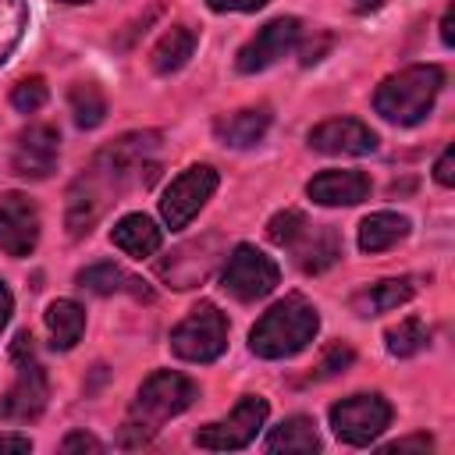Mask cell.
<instances>
[{"instance_id":"1","label":"cell","mask_w":455,"mask_h":455,"mask_svg":"<svg viewBox=\"0 0 455 455\" xmlns=\"http://www.w3.org/2000/svg\"><path fill=\"white\" fill-rule=\"evenodd\" d=\"M153 149H156V132H128L92 156L85 174H78L75 185L68 188L64 220H68L71 238L89 235L92 224L103 217V210L117 203V196L128 188L135 174L142 178V171H156V164H149Z\"/></svg>"},{"instance_id":"2","label":"cell","mask_w":455,"mask_h":455,"mask_svg":"<svg viewBox=\"0 0 455 455\" xmlns=\"http://www.w3.org/2000/svg\"><path fill=\"white\" fill-rule=\"evenodd\" d=\"M196 395H199V387L174 370H156L153 377H146V384L139 387V395L121 423V448L149 444L171 416H178L192 405Z\"/></svg>"},{"instance_id":"3","label":"cell","mask_w":455,"mask_h":455,"mask_svg":"<svg viewBox=\"0 0 455 455\" xmlns=\"http://www.w3.org/2000/svg\"><path fill=\"white\" fill-rule=\"evenodd\" d=\"M316 327H320L316 309L302 295H288L256 320L249 334V348L259 359H288L316 338Z\"/></svg>"},{"instance_id":"4","label":"cell","mask_w":455,"mask_h":455,"mask_svg":"<svg viewBox=\"0 0 455 455\" xmlns=\"http://www.w3.org/2000/svg\"><path fill=\"white\" fill-rule=\"evenodd\" d=\"M441 85H444V71L437 64H412V68H402L398 75H387L377 85L373 107L384 121L419 124L430 114Z\"/></svg>"},{"instance_id":"5","label":"cell","mask_w":455,"mask_h":455,"mask_svg":"<svg viewBox=\"0 0 455 455\" xmlns=\"http://www.w3.org/2000/svg\"><path fill=\"white\" fill-rule=\"evenodd\" d=\"M11 355H14V366H18V377L7 387V395L0 398V419L28 423L46 409V398H50L46 370L39 366V359L32 352V334H25V331L14 338V352Z\"/></svg>"},{"instance_id":"6","label":"cell","mask_w":455,"mask_h":455,"mask_svg":"<svg viewBox=\"0 0 455 455\" xmlns=\"http://www.w3.org/2000/svg\"><path fill=\"white\" fill-rule=\"evenodd\" d=\"M228 345V320L213 302L196 306L174 331H171V352L188 363H213Z\"/></svg>"},{"instance_id":"7","label":"cell","mask_w":455,"mask_h":455,"mask_svg":"<svg viewBox=\"0 0 455 455\" xmlns=\"http://www.w3.org/2000/svg\"><path fill=\"white\" fill-rule=\"evenodd\" d=\"M277 277L281 270L267 252H259L256 245H235L220 270V288L238 302H256L277 288Z\"/></svg>"},{"instance_id":"8","label":"cell","mask_w":455,"mask_h":455,"mask_svg":"<svg viewBox=\"0 0 455 455\" xmlns=\"http://www.w3.org/2000/svg\"><path fill=\"white\" fill-rule=\"evenodd\" d=\"M387 423H391V405L380 395H352L331 405V430L338 434V441L352 448L377 441Z\"/></svg>"},{"instance_id":"9","label":"cell","mask_w":455,"mask_h":455,"mask_svg":"<svg viewBox=\"0 0 455 455\" xmlns=\"http://www.w3.org/2000/svg\"><path fill=\"white\" fill-rule=\"evenodd\" d=\"M263 419H267V398L245 395V398L231 409L228 419L199 427V430H196V444L206 448V451H238V448H245V444L259 434Z\"/></svg>"},{"instance_id":"10","label":"cell","mask_w":455,"mask_h":455,"mask_svg":"<svg viewBox=\"0 0 455 455\" xmlns=\"http://www.w3.org/2000/svg\"><path fill=\"white\" fill-rule=\"evenodd\" d=\"M213 188H217V171L210 164H196V167L181 171L167 185V192L160 199V213H164L167 228L171 231L188 228V220L206 206V199L213 196Z\"/></svg>"},{"instance_id":"11","label":"cell","mask_w":455,"mask_h":455,"mask_svg":"<svg viewBox=\"0 0 455 455\" xmlns=\"http://www.w3.org/2000/svg\"><path fill=\"white\" fill-rule=\"evenodd\" d=\"M299 36H302L299 18H274V21H267V25L238 50V60H235L238 71L252 75V71H263V68L277 64V60L299 43Z\"/></svg>"},{"instance_id":"12","label":"cell","mask_w":455,"mask_h":455,"mask_svg":"<svg viewBox=\"0 0 455 455\" xmlns=\"http://www.w3.org/2000/svg\"><path fill=\"white\" fill-rule=\"evenodd\" d=\"M57 153H60V132L53 124H28L11 153V167L18 178H50L57 167Z\"/></svg>"},{"instance_id":"13","label":"cell","mask_w":455,"mask_h":455,"mask_svg":"<svg viewBox=\"0 0 455 455\" xmlns=\"http://www.w3.org/2000/svg\"><path fill=\"white\" fill-rule=\"evenodd\" d=\"M39 242V210L25 192L0 199V249L7 256H28Z\"/></svg>"},{"instance_id":"14","label":"cell","mask_w":455,"mask_h":455,"mask_svg":"<svg viewBox=\"0 0 455 455\" xmlns=\"http://www.w3.org/2000/svg\"><path fill=\"white\" fill-rule=\"evenodd\" d=\"M309 146L331 156H366L377 149V135L355 117H331L309 132Z\"/></svg>"},{"instance_id":"15","label":"cell","mask_w":455,"mask_h":455,"mask_svg":"<svg viewBox=\"0 0 455 455\" xmlns=\"http://www.w3.org/2000/svg\"><path fill=\"white\" fill-rule=\"evenodd\" d=\"M306 196L320 206H355L370 196V178L363 171H323L306 185Z\"/></svg>"},{"instance_id":"16","label":"cell","mask_w":455,"mask_h":455,"mask_svg":"<svg viewBox=\"0 0 455 455\" xmlns=\"http://www.w3.org/2000/svg\"><path fill=\"white\" fill-rule=\"evenodd\" d=\"M288 249L295 252V263H299L306 274H320V270H327V267L341 256V238H338V231L327 228V224H320V228L306 224L302 235H299Z\"/></svg>"},{"instance_id":"17","label":"cell","mask_w":455,"mask_h":455,"mask_svg":"<svg viewBox=\"0 0 455 455\" xmlns=\"http://www.w3.org/2000/svg\"><path fill=\"white\" fill-rule=\"evenodd\" d=\"M110 242H114L124 256L146 259V256H153V252L160 249L164 231H160L146 213H124V217L110 228Z\"/></svg>"},{"instance_id":"18","label":"cell","mask_w":455,"mask_h":455,"mask_svg":"<svg viewBox=\"0 0 455 455\" xmlns=\"http://www.w3.org/2000/svg\"><path fill=\"white\" fill-rule=\"evenodd\" d=\"M270 128V110L267 107H245V110H235V114H224L217 117L213 132L224 146H235V149H245V146H256Z\"/></svg>"},{"instance_id":"19","label":"cell","mask_w":455,"mask_h":455,"mask_svg":"<svg viewBox=\"0 0 455 455\" xmlns=\"http://www.w3.org/2000/svg\"><path fill=\"white\" fill-rule=\"evenodd\" d=\"M409 299H412V281L409 277H387V281H377V284L363 288L352 299V309L359 316H377V313H387V309H395Z\"/></svg>"},{"instance_id":"20","label":"cell","mask_w":455,"mask_h":455,"mask_svg":"<svg viewBox=\"0 0 455 455\" xmlns=\"http://www.w3.org/2000/svg\"><path fill=\"white\" fill-rule=\"evenodd\" d=\"M409 235V220L402 213H391V210H380V213H370L363 224H359V249L363 252H384L391 249L395 242H402Z\"/></svg>"},{"instance_id":"21","label":"cell","mask_w":455,"mask_h":455,"mask_svg":"<svg viewBox=\"0 0 455 455\" xmlns=\"http://www.w3.org/2000/svg\"><path fill=\"white\" fill-rule=\"evenodd\" d=\"M46 331H50V338H53V348H60V352L75 348V341H78L82 331H85V309H82L78 302H71V299L50 302V306H46Z\"/></svg>"},{"instance_id":"22","label":"cell","mask_w":455,"mask_h":455,"mask_svg":"<svg viewBox=\"0 0 455 455\" xmlns=\"http://www.w3.org/2000/svg\"><path fill=\"white\" fill-rule=\"evenodd\" d=\"M192 50H196V32H192L188 25H171V28L156 39V46H153V53H149L153 71H160V75L178 71V68L192 57Z\"/></svg>"},{"instance_id":"23","label":"cell","mask_w":455,"mask_h":455,"mask_svg":"<svg viewBox=\"0 0 455 455\" xmlns=\"http://www.w3.org/2000/svg\"><path fill=\"white\" fill-rule=\"evenodd\" d=\"M320 448V437H316V427L309 416H291L284 419L281 427L270 430L267 437V451H284V455H309Z\"/></svg>"},{"instance_id":"24","label":"cell","mask_w":455,"mask_h":455,"mask_svg":"<svg viewBox=\"0 0 455 455\" xmlns=\"http://www.w3.org/2000/svg\"><path fill=\"white\" fill-rule=\"evenodd\" d=\"M68 103H71V114H75V124H78V128H96V124H103V117H107V96H103V89L92 85V82L71 85Z\"/></svg>"},{"instance_id":"25","label":"cell","mask_w":455,"mask_h":455,"mask_svg":"<svg viewBox=\"0 0 455 455\" xmlns=\"http://www.w3.org/2000/svg\"><path fill=\"white\" fill-rule=\"evenodd\" d=\"M78 288H85V291H92V295H114V291H124V288H132V284H139L135 277H128L121 267H114V263H92V267H85V270H78ZM135 295H142L139 288H132Z\"/></svg>"},{"instance_id":"26","label":"cell","mask_w":455,"mask_h":455,"mask_svg":"<svg viewBox=\"0 0 455 455\" xmlns=\"http://www.w3.org/2000/svg\"><path fill=\"white\" fill-rule=\"evenodd\" d=\"M384 341H387V352H391V355H398V359H409V355H416V352H419V348L430 341V334H427L423 320L409 316V320H402V323L387 327Z\"/></svg>"},{"instance_id":"27","label":"cell","mask_w":455,"mask_h":455,"mask_svg":"<svg viewBox=\"0 0 455 455\" xmlns=\"http://www.w3.org/2000/svg\"><path fill=\"white\" fill-rule=\"evenodd\" d=\"M28 14H25V0H0V64L11 57V50L21 39Z\"/></svg>"},{"instance_id":"28","label":"cell","mask_w":455,"mask_h":455,"mask_svg":"<svg viewBox=\"0 0 455 455\" xmlns=\"http://www.w3.org/2000/svg\"><path fill=\"white\" fill-rule=\"evenodd\" d=\"M309 220L299 213V210H281V213H274L270 217V224H267V238L274 242V245H281V249H288L299 235H302V228H306Z\"/></svg>"},{"instance_id":"29","label":"cell","mask_w":455,"mask_h":455,"mask_svg":"<svg viewBox=\"0 0 455 455\" xmlns=\"http://www.w3.org/2000/svg\"><path fill=\"white\" fill-rule=\"evenodd\" d=\"M46 96H50L46 82H43L39 75H32V78H21V82L14 85V92H11V103H14L21 114H36V110L46 103Z\"/></svg>"},{"instance_id":"30","label":"cell","mask_w":455,"mask_h":455,"mask_svg":"<svg viewBox=\"0 0 455 455\" xmlns=\"http://www.w3.org/2000/svg\"><path fill=\"white\" fill-rule=\"evenodd\" d=\"M352 359H355V352H352L345 341H338V345L327 348V355L320 359V366L313 370V377H334V373H341L345 366H352Z\"/></svg>"},{"instance_id":"31","label":"cell","mask_w":455,"mask_h":455,"mask_svg":"<svg viewBox=\"0 0 455 455\" xmlns=\"http://www.w3.org/2000/svg\"><path fill=\"white\" fill-rule=\"evenodd\" d=\"M60 451H92V455H100L103 451V441H96L92 434H85V430H75V434H68L64 441H60Z\"/></svg>"},{"instance_id":"32","label":"cell","mask_w":455,"mask_h":455,"mask_svg":"<svg viewBox=\"0 0 455 455\" xmlns=\"http://www.w3.org/2000/svg\"><path fill=\"white\" fill-rule=\"evenodd\" d=\"M434 178L441 185H455V146H444V153L434 164Z\"/></svg>"},{"instance_id":"33","label":"cell","mask_w":455,"mask_h":455,"mask_svg":"<svg viewBox=\"0 0 455 455\" xmlns=\"http://www.w3.org/2000/svg\"><path fill=\"white\" fill-rule=\"evenodd\" d=\"M213 11H259L267 0H206Z\"/></svg>"},{"instance_id":"34","label":"cell","mask_w":455,"mask_h":455,"mask_svg":"<svg viewBox=\"0 0 455 455\" xmlns=\"http://www.w3.org/2000/svg\"><path fill=\"white\" fill-rule=\"evenodd\" d=\"M409 448L427 451V448H434V441H430L427 434H416V437H402V441H391V444H387V451H409Z\"/></svg>"},{"instance_id":"35","label":"cell","mask_w":455,"mask_h":455,"mask_svg":"<svg viewBox=\"0 0 455 455\" xmlns=\"http://www.w3.org/2000/svg\"><path fill=\"white\" fill-rule=\"evenodd\" d=\"M0 451H32V441L21 434H0Z\"/></svg>"},{"instance_id":"36","label":"cell","mask_w":455,"mask_h":455,"mask_svg":"<svg viewBox=\"0 0 455 455\" xmlns=\"http://www.w3.org/2000/svg\"><path fill=\"white\" fill-rule=\"evenodd\" d=\"M451 25H455V7H448L444 18H441V39H444V46L455 43V28H451Z\"/></svg>"},{"instance_id":"37","label":"cell","mask_w":455,"mask_h":455,"mask_svg":"<svg viewBox=\"0 0 455 455\" xmlns=\"http://www.w3.org/2000/svg\"><path fill=\"white\" fill-rule=\"evenodd\" d=\"M11 309H14L11 291H7V284L0 281V331H4V327H7V320H11Z\"/></svg>"},{"instance_id":"38","label":"cell","mask_w":455,"mask_h":455,"mask_svg":"<svg viewBox=\"0 0 455 455\" xmlns=\"http://www.w3.org/2000/svg\"><path fill=\"white\" fill-rule=\"evenodd\" d=\"M323 46H331V39H327V36H323L316 46H313V43H309V46H302V64H313V60H320V50H323Z\"/></svg>"},{"instance_id":"39","label":"cell","mask_w":455,"mask_h":455,"mask_svg":"<svg viewBox=\"0 0 455 455\" xmlns=\"http://www.w3.org/2000/svg\"><path fill=\"white\" fill-rule=\"evenodd\" d=\"M384 4H387V0H355V11H363V14H366V11H380Z\"/></svg>"},{"instance_id":"40","label":"cell","mask_w":455,"mask_h":455,"mask_svg":"<svg viewBox=\"0 0 455 455\" xmlns=\"http://www.w3.org/2000/svg\"><path fill=\"white\" fill-rule=\"evenodd\" d=\"M60 4H89V0H60Z\"/></svg>"}]
</instances>
